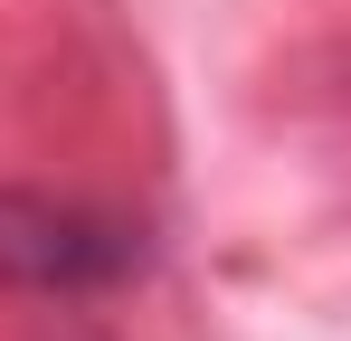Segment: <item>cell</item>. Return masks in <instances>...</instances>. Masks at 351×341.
<instances>
[{"mask_svg":"<svg viewBox=\"0 0 351 341\" xmlns=\"http://www.w3.org/2000/svg\"><path fill=\"white\" fill-rule=\"evenodd\" d=\"M143 266H152V227L133 218V209L0 180V294L95 303V294H123Z\"/></svg>","mask_w":351,"mask_h":341,"instance_id":"6da1fadb","label":"cell"}]
</instances>
